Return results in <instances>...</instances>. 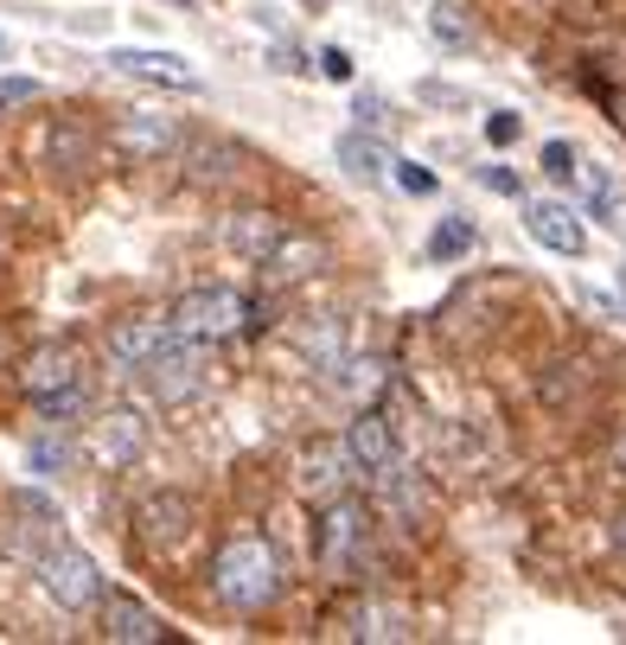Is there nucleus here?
Wrapping results in <instances>:
<instances>
[{"instance_id":"f257e3e1","label":"nucleus","mask_w":626,"mask_h":645,"mask_svg":"<svg viewBox=\"0 0 626 645\" xmlns=\"http://www.w3.org/2000/svg\"><path fill=\"white\" fill-rule=\"evenodd\" d=\"M211 588H218L224 607L256 614V607H269L282 594V563H275V550L262 537H231L218 550V563H211Z\"/></svg>"},{"instance_id":"f03ea898","label":"nucleus","mask_w":626,"mask_h":645,"mask_svg":"<svg viewBox=\"0 0 626 645\" xmlns=\"http://www.w3.org/2000/svg\"><path fill=\"white\" fill-rule=\"evenodd\" d=\"M166 320H173L185 339H224V333H236V326L256 320V301H243L236 288H192Z\"/></svg>"},{"instance_id":"7ed1b4c3","label":"nucleus","mask_w":626,"mask_h":645,"mask_svg":"<svg viewBox=\"0 0 626 645\" xmlns=\"http://www.w3.org/2000/svg\"><path fill=\"white\" fill-rule=\"evenodd\" d=\"M141 384H148V396L154 403H185V396H199V384H205V352H199V339H173V345H160L154 359L134 371Z\"/></svg>"},{"instance_id":"20e7f679","label":"nucleus","mask_w":626,"mask_h":645,"mask_svg":"<svg viewBox=\"0 0 626 645\" xmlns=\"http://www.w3.org/2000/svg\"><path fill=\"white\" fill-rule=\"evenodd\" d=\"M39 582H46V594H52L58 607H97L103 601V582H97V563L83 556V550H71V543L58 537L46 556H39Z\"/></svg>"},{"instance_id":"39448f33","label":"nucleus","mask_w":626,"mask_h":645,"mask_svg":"<svg viewBox=\"0 0 626 645\" xmlns=\"http://www.w3.org/2000/svg\"><path fill=\"white\" fill-rule=\"evenodd\" d=\"M313 556H320V568H333V575L359 568V556H365V512H359L352 498H333V505L320 512V531H313Z\"/></svg>"},{"instance_id":"423d86ee","label":"nucleus","mask_w":626,"mask_h":645,"mask_svg":"<svg viewBox=\"0 0 626 645\" xmlns=\"http://www.w3.org/2000/svg\"><path fill=\"white\" fill-rule=\"evenodd\" d=\"M345 461H352V473L365 480V486H377V480H391L396 466V441H391V429L377 422V415H359L352 429H345Z\"/></svg>"},{"instance_id":"0eeeda50","label":"nucleus","mask_w":626,"mask_h":645,"mask_svg":"<svg viewBox=\"0 0 626 645\" xmlns=\"http://www.w3.org/2000/svg\"><path fill=\"white\" fill-rule=\"evenodd\" d=\"M180 326L173 320H122L115 333H109V359L122 364V371H141V364L154 359L160 345H173Z\"/></svg>"},{"instance_id":"6e6552de","label":"nucleus","mask_w":626,"mask_h":645,"mask_svg":"<svg viewBox=\"0 0 626 645\" xmlns=\"http://www.w3.org/2000/svg\"><path fill=\"white\" fill-rule=\"evenodd\" d=\"M531 236L544 243V250H556V256H582L588 250V231H582V218H575L569 205H531Z\"/></svg>"},{"instance_id":"1a4fd4ad","label":"nucleus","mask_w":626,"mask_h":645,"mask_svg":"<svg viewBox=\"0 0 626 645\" xmlns=\"http://www.w3.org/2000/svg\"><path fill=\"white\" fill-rule=\"evenodd\" d=\"M103 633L122 645H154L160 639V614L154 607H141L134 594H109L103 601Z\"/></svg>"},{"instance_id":"9d476101","label":"nucleus","mask_w":626,"mask_h":645,"mask_svg":"<svg viewBox=\"0 0 626 645\" xmlns=\"http://www.w3.org/2000/svg\"><path fill=\"white\" fill-rule=\"evenodd\" d=\"M313 269H320V243H313V236H282V243L262 256V282L287 288V282H307Z\"/></svg>"},{"instance_id":"9b49d317","label":"nucleus","mask_w":626,"mask_h":645,"mask_svg":"<svg viewBox=\"0 0 626 645\" xmlns=\"http://www.w3.org/2000/svg\"><path fill=\"white\" fill-rule=\"evenodd\" d=\"M352 639H416V614L396 601H365L352 614Z\"/></svg>"},{"instance_id":"f8f14e48","label":"nucleus","mask_w":626,"mask_h":645,"mask_svg":"<svg viewBox=\"0 0 626 645\" xmlns=\"http://www.w3.org/2000/svg\"><path fill=\"white\" fill-rule=\"evenodd\" d=\"M109 64L115 71H134V78H160V83H180V90H192V64H185L180 52H109Z\"/></svg>"},{"instance_id":"ddd939ff","label":"nucleus","mask_w":626,"mask_h":645,"mask_svg":"<svg viewBox=\"0 0 626 645\" xmlns=\"http://www.w3.org/2000/svg\"><path fill=\"white\" fill-rule=\"evenodd\" d=\"M340 167L352 173V180L377 185L396 160H391V148H384V141H371V134H340Z\"/></svg>"},{"instance_id":"4468645a","label":"nucleus","mask_w":626,"mask_h":645,"mask_svg":"<svg viewBox=\"0 0 626 645\" xmlns=\"http://www.w3.org/2000/svg\"><path fill=\"white\" fill-rule=\"evenodd\" d=\"M345 473H352V461H345V441H340V447H313L307 461H301V486L320 492V498H333V492L345 486Z\"/></svg>"},{"instance_id":"2eb2a0df","label":"nucleus","mask_w":626,"mask_h":645,"mask_svg":"<svg viewBox=\"0 0 626 645\" xmlns=\"http://www.w3.org/2000/svg\"><path fill=\"white\" fill-rule=\"evenodd\" d=\"M275 243H282V224H275V218H262V211H243V218H231V250H236V256L262 262Z\"/></svg>"},{"instance_id":"dca6fc26","label":"nucleus","mask_w":626,"mask_h":645,"mask_svg":"<svg viewBox=\"0 0 626 645\" xmlns=\"http://www.w3.org/2000/svg\"><path fill=\"white\" fill-rule=\"evenodd\" d=\"M64 384H78V359H71L64 345H46V352L27 364V390L32 396H52V390H64Z\"/></svg>"},{"instance_id":"f3484780","label":"nucleus","mask_w":626,"mask_h":645,"mask_svg":"<svg viewBox=\"0 0 626 645\" xmlns=\"http://www.w3.org/2000/svg\"><path fill=\"white\" fill-rule=\"evenodd\" d=\"M294 345H301V352H307L320 371H333V364H340L345 333H340V320H326V326H301V333H294Z\"/></svg>"},{"instance_id":"a211bd4d","label":"nucleus","mask_w":626,"mask_h":645,"mask_svg":"<svg viewBox=\"0 0 626 645\" xmlns=\"http://www.w3.org/2000/svg\"><path fill=\"white\" fill-rule=\"evenodd\" d=\"M467 250H473V224H467V218H442L435 236H428V256H435V262H461Z\"/></svg>"},{"instance_id":"6ab92c4d","label":"nucleus","mask_w":626,"mask_h":645,"mask_svg":"<svg viewBox=\"0 0 626 645\" xmlns=\"http://www.w3.org/2000/svg\"><path fill=\"white\" fill-rule=\"evenodd\" d=\"M134 447H141V422H134L129 410L103 415V454H115V461H129Z\"/></svg>"},{"instance_id":"aec40b11","label":"nucleus","mask_w":626,"mask_h":645,"mask_svg":"<svg viewBox=\"0 0 626 645\" xmlns=\"http://www.w3.org/2000/svg\"><path fill=\"white\" fill-rule=\"evenodd\" d=\"M122 141H129L134 154H160V148L173 141V122H129V129H122Z\"/></svg>"},{"instance_id":"412c9836","label":"nucleus","mask_w":626,"mask_h":645,"mask_svg":"<svg viewBox=\"0 0 626 645\" xmlns=\"http://www.w3.org/2000/svg\"><path fill=\"white\" fill-rule=\"evenodd\" d=\"M32 403H39V415H46V422H64V415L83 410V390L64 384V390H52V396H32Z\"/></svg>"},{"instance_id":"4be33fe9","label":"nucleus","mask_w":626,"mask_h":645,"mask_svg":"<svg viewBox=\"0 0 626 645\" xmlns=\"http://www.w3.org/2000/svg\"><path fill=\"white\" fill-rule=\"evenodd\" d=\"M32 473H46V480H52V473H64V466H71V447H64V441H32Z\"/></svg>"},{"instance_id":"5701e85b","label":"nucleus","mask_w":626,"mask_h":645,"mask_svg":"<svg viewBox=\"0 0 626 645\" xmlns=\"http://www.w3.org/2000/svg\"><path fill=\"white\" fill-rule=\"evenodd\" d=\"M396 185H403L410 199H428V192H435V173L416 167V160H396Z\"/></svg>"},{"instance_id":"b1692460","label":"nucleus","mask_w":626,"mask_h":645,"mask_svg":"<svg viewBox=\"0 0 626 645\" xmlns=\"http://www.w3.org/2000/svg\"><path fill=\"white\" fill-rule=\"evenodd\" d=\"M544 173H549L556 185L575 180V148H569V141H549V148H544Z\"/></svg>"},{"instance_id":"393cba45","label":"nucleus","mask_w":626,"mask_h":645,"mask_svg":"<svg viewBox=\"0 0 626 645\" xmlns=\"http://www.w3.org/2000/svg\"><path fill=\"white\" fill-rule=\"evenodd\" d=\"M518 134H524V115H512V109H498L493 122H486V141H493V148H512Z\"/></svg>"},{"instance_id":"a878e982","label":"nucleus","mask_w":626,"mask_h":645,"mask_svg":"<svg viewBox=\"0 0 626 645\" xmlns=\"http://www.w3.org/2000/svg\"><path fill=\"white\" fill-rule=\"evenodd\" d=\"M340 364H345V359H340ZM340 364H333V371H340ZM345 371H352V377H345V390H352V396H365V390H377V384H384V377H377V359H365V364L352 359Z\"/></svg>"},{"instance_id":"bb28decb","label":"nucleus","mask_w":626,"mask_h":645,"mask_svg":"<svg viewBox=\"0 0 626 645\" xmlns=\"http://www.w3.org/2000/svg\"><path fill=\"white\" fill-rule=\"evenodd\" d=\"M32 97H39V83H32V78H0V109L32 103Z\"/></svg>"},{"instance_id":"cd10ccee","label":"nucleus","mask_w":626,"mask_h":645,"mask_svg":"<svg viewBox=\"0 0 626 645\" xmlns=\"http://www.w3.org/2000/svg\"><path fill=\"white\" fill-rule=\"evenodd\" d=\"M320 71H326L333 83H345V78H352V58H345L340 46H326V52H320Z\"/></svg>"},{"instance_id":"c85d7f7f","label":"nucleus","mask_w":626,"mask_h":645,"mask_svg":"<svg viewBox=\"0 0 626 645\" xmlns=\"http://www.w3.org/2000/svg\"><path fill=\"white\" fill-rule=\"evenodd\" d=\"M486 185H493V192H505V199H512V192H518V180H512V173H505V167H486Z\"/></svg>"},{"instance_id":"c756f323","label":"nucleus","mask_w":626,"mask_h":645,"mask_svg":"<svg viewBox=\"0 0 626 645\" xmlns=\"http://www.w3.org/2000/svg\"><path fill=\"white\" fill-rule=\"evenodd\" d=\"M614 473H620V480H626V435L614 441Z\"/></svg>"},{"instance_id":"7c9ffc66","label":"nucleus","mask_w":626,"mask_h":645,"mask_svg":"<svg viewBox=\"0 0 626 645\" xmlns=\"http://www.w3.org/2000/svg\"><path fill=\"white\" fill-rule=\"evenodd\" d=\"M0 352H7V345H0Z\"/></svg>"}]
</instances>
